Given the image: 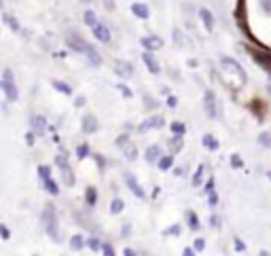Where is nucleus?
Listing matches in <instances>:
<instances>
[{"instance_id": "1", "label": "nucleus", "mask_w": 271, "mask_h": 256, "mask_svg": "<svg viewBox=\"0 0 271 256\" xmlns=\"http://www.w3.org/2000/svg\"><path fill=\"white\" fill-rule=\"evenodd\" d=\"M218 66H220V72H222V76H225V81L231 85V87H244L246 85V70L237 64L233 58H227V55H222L220 62H218Z\"/></svg>"}, {"instance_id": "2", "label": "nucleus", "mask_w": 271, "mask_h": 256, "mask_svg": "<svg viewBox=\"0 0 271 256\" xmlns=\"http://www.w3.org/2000/svg\"><path fill=\"white\" fill-rule=\"evenodd\" d=\"M66 45H68L72 51H76V53H83L85 58L91 62V66H100V64H102V58L98 55V51H95L89 43H85V41H83V38L78 36V34H72V32H70V34L66 36Z\"/></svg>"}, {"instance_id": "3", "label": "nucleus", "mask_w": 271, "mask_h": 256, "mask_svg": "<svg viewBox=\"0 0 271 256\" xmlns=\"http://www.w3.org/2000/svg\"><path fill=\"white\" fill-rule=\"evenodd\" d=\"M43 220H45V229H47V235H49L53 242H62V231H60V222H58V216H55V210L51 205L45 207V214H43Z\"/></svg>"}, {"instance_id": "4", "label": "nucleus", "mask_w": 271, "mask_h": 256, "mask_svg": "<svg viewBox=\"0 0 271 256\" xmlns=\"http://www.w3.org/2000/svg\"><path fill=\"white\" fill-rule=\"evenodd\" d=\"M0 87H2V91H4V95H6V100H9V102H17V100H19L17 85H15L13 72H11L9 68L2 72V81H0Z\"/></svg>"}, {"instance_id": "5", "label": "nucleus", "mask_w": 271, "mask_h": 256, "mask_svg": "<svg viewBox=\"0 0 271 256\" xmlns=\"http://www.w3.org/2000/svg\"><path fill=\"white\" fill-rule=\"evenodd\" d=\"M55 165H58V167H60V172H62V180H64V185H66V187H72V185H74V172L70 170L68 159L64 157V155H58V157H55Z\"/></svg>"}, {"instance_id": "6", "label": "nucleus", "mask_w": 271, "mask_h": 256, "mask_svg": "<svg viewBox=\"0 0 271 256\" xmlns=\"http://www.w3.org/2000/svg\"><path fill=\"white\" fill-rule=\"evenodd\" d=\"M203 108H205V115H208L212 121H216L218 119V104H216V95L214 91H205L203 93Z\"/></svg>"}, {"instance_id": "7", "label": "nucleus", "mask_w": 271, "mask_h": 256, "mask_svg": "<svg viewBox=\"0 0 271 256\" xmlns=\"http://www.w3.org/2000/svg\"><path fill=\"white\" fill-rule=\"evenodd\" d=\"M117 146L123 148V153H125V157L130 159V161H136V157H138V150H136V146L130 142V138H127V135H121V138H117Z\"/></svg>"}, {"instance_id": "8", "label": "nucleus", "mask_w": 271, "mask_h": 256, "mask_svg": "<svg viewBox=\"0 0 271 256\" xmlns=\"http://www.w3.org/2000/svg\"><path fill=\"white\" fill-rule=\"evenodd\" d=\"M250 55H252V60L257 62L263 70H267L269 74H271V53H269V51H254V49H252Z\"/></svg>"}, {"instance_id": "9", "label": "nucleus", "mask_w": 271, "mask_h": 256, "mask_svg": "<svg viewBox=\"0 0 271 256\" xmlns=\"http://www.w3.org/2000/svg\"><path fill=\"white\" fill-rule=\"evenodd\" d=\"M125 182H127V187H130V191H132V193H134L136 197H138V199H144V197H146L144 189H142V187L138 185V180H136L132 174H125Z\"/></svg>"}, {"instance_id": "10", "label": "nucleus", "mask_w": 271, "mask_h": 256, "mask_svg": "<svg viewBox=\"0 0 271 256\" xmlns=\"http://www.w3.org/2000/svg\"><path fill=\"white\" fill-rule=\"evenodd\" d=\"M30 125H32V131H34L36 135H43L47 131V121H45V117L41 115H34L30 119Z\"/></svg>"}, {"instance_id": "11", "label": "nucleus", "mask_w": 271, "mask_h": 256, "mask_svg": "<svg viewBox=\"0 0 271 256\" xmlns=\"http://www.w3.org/2000/svg\"><path fill=\"white\" fill-rule=\"evenodd\" d=\"M115 72L121 78H132L134 76V68H132L130 62H117L115 64Z\"/></svg>"}, {"instance_id": "12", "label": "nucleus", "mask_w": 271, "mask_h": 256, "mask_svg": "<svg viewBox=\"0 0 271 256\" xmlns=\"http://www.w3.org/2000/svg\"><path fill=\"white\" fill-rule=\"evenodd\" d=\"M161 125H163V119L161 117H148L144 123L138 125V131L140 133H146L148 129H153V127H161Z\"/></svg>"}, {"instance_id": "13", "label": "nucleus", "mask_w": 271, "mask_h": 256, "mask_svg": "<svg viewBox=\"0 0 271 256\" xmlns=\"http://www.w3.org/2000/svg\"><path fill=\"white\" fill-rule=\"evenodd\" d=\"M93 36L98 38L100 43H110V30L104 26V23H95V26H93Z\"/></svg>"}, {"instance_id": "14", "label": "nucleus", "mask_w": 271, "mask_h": 256, "mask_svg": "<svg viewBox=\"0 0 271 256\" xmlns=\"http://www.w3.org/2000/svg\"><path fill=\"white\" fill-rule=\"evenodd\" d=\"M81 125H83V131H85V133H95V131H98V127H100L98 119H95L93 115H85Z\"/></svg>"}, {"instance_id": "15", "label": "nucleus", "mask_w": 271, "mask_h": 256, "mask_svg": "<svg viewBox=\"0 0 271 256\" xmlns=\"http://www.w3.org/2000/svg\"><path fill=\"white\" fill-rule=\"evenodd\" d=\"M142 47H144L146 51H155V49H161L163 41L159 36H146V38H142Z\"/></svg>"}, {"instance_id": "16", "label": "nucleus", "mask_w": 271, "mask_h": 256, "mask_svg": "<svg viewBox=\"0 0 271 256\" xmlns=\"http://www.w3.org/2000/svg\"><path fill=\"white\" fill-rule=\"evenodd\" d=\"M132 13H134L138 19H148V15H150L148 6H146V4H140V2H134V4H132Z\"/></svg>"}, {"instance_id": "17", "label": "nucleus", "mask_w": 271, "mask_h": 256, "mask_svg": "<svg viewBox=\"0 0 271 256\" xmlns=\"http://www.w3.org/2000/svg\"><path fill=\"white\" fill-rule=\"evenodd\" d=\"M142 60H144L148 72H153V74H159V72H161V68H159V62L150 53H144V55H142Z\"/></svg>"}, {"instance_id": "18", "label": "nucleus", "mask_w": 271, "mask_h": 256, "mask_svg": "<svg viewBox=\"0 0 271 256\" xmlns=\"http://www.w3.org/2000/svg\"><path fill=\"white\" fill-rule=\"evenodd\" d=\"M199 17H202L205 30H208V32H214V17H212V13H210L208 9H202V11H199Z\"/></svg>"}, {"instance_id": "19", "label": "nucleus", "mask_w": 271, "mask_h": 256, "mask_svg": "<svg viewBox=\"0 0 271 256\" xmlns=\"http://www.w3.org/2000/svg\"><path fill=\"white\" fill-rule=\"evenodd\" d=\"M144 159H146V163H155V161H159V159H161V148H159V146H148Z\"/></svg>"}, {"instance_id": "20", "label": "nucleus", "mask_w": 271, "mask_h": 256, "mask_svg": "<svg viewBox=\"0 0 271 256\" xmlns=\"http://www.w3.org/2000/svg\"><path fill=\"white\" fill-rule=\"evenodd\" d=\"M202 144H203V146L208 148V150H218V140L214 138V135H210V133L203 135V138H202Z\"/></svg>"}, {"instance_id": "21", "label": "nucleus", "mask_w": 271, "mask_h": 256, "mask_svg": "<svg viewBox=\"0 0 271 256\" xmlns=\"http://www.w3.org/2000/svg\"><path fill=\"white\" fill-rule=\"evenodd\" d=\"M43 185H45V189H47V193H51V195H58V193H60V189H58V185L53 182L51 176H49V178H43Z\"/></svg>"}, {"instance_id": "22", "label": "nucleus", "mask_w": 271, "mask_h": 256, "mask_svg": "<svg viewBox=\"0 0 271 256\" xmlns=\"http://www.w3.org/2000/svg\"><path fill=\"white\" fill-rule=\"evenodd\" d=\"M174 43H176L178 47H191V41H189V38L182 36V32H180V30H174Z\"/></svg>"}, {"instance_id": "23", "label": "nucleus", "mask_w": 271, "mask_h": 256, "mask_svg": "<svg viewBox=\"0 0 271 256\" xmlns=\"http://www.w3.org/2000/svg\"><path fill=\"white\" fill-rule=\"evenodd\" d=\"M172 165H174V157H172V155H170V157H161V159H159V170L167 172V170H172Z\"/></svg>"}, {"instance_id": "24", "label": "nucleus", "mask_w": 271, "mask_h": 256, "mask_svg": "<svg viewBox=\"0 0 271 256\" xmlns=\"http://www.w3.org/2000/svg\"><path fill=\"white\" fill-rule=\"evenodd\" d=\"M53 87H55L58 91H62L64 95H70V93H72V87L66 85V83H62V81H53Z\"/></svg>"}, {"instance_id": "25", "label": "nucleus", "mask_w": 271, "mask_h": 256, "mask_svg": "<svg viewBox=\"0 0 271 256\" xmlns=\"http://www.w3.org/2000/svg\"><path fill=\"white\" fill-rule=\"evenodd\" d=\"M83 246H85V242H83L81 235H74L70 239V248H72V250H83Z\"/></svg>"}, {"instance_id": "26", "label": "nucleus", "mask_w": 271, "mask_h": 256, "mask_svg": "<svg viewBox=\"0 0 271 256\" xmlns=\"http://www.w3.org/2000/svg\"><path fill=\"white\" fill-rule=\"evenodd\" d=\"M187 220H189V227L197 231L199 229V220H197V214L195 212H187Z\"/></svg>"}, {"instance_id": "27", "label": "nucleus", "mask_w": 271, "mask_h": 256, "mask_svg": "<svg viewBox=\"0 0 271 256\" xmlns=\"http://www.w3.org/2000/svg\"><path fill=\"white\" fill-rule=\"evenodd\" d=\"M203 172H205V165H199V170L193 178V187H202V180H203Z\"/></svg>"}, {"instance_id": "28", "label": "nucleus", "mask_w": 271, "mask_h": 256, "mask_svg": "<svg viewBox=\"0 0 271 256\" xmlns=\"http://www.w3.org/2000/svg\"><path fill=\"white\" fill-rule=\"evenodd\" d=\"M110 212L113 214H119V212H123V199H113V203H110Z\"/></svg>"}, {"instance_id": "29", "label": "nucleus", "mask_w": 271, "mask_h": 256, "mask_svg": "<svg viewBox=\"0 0 271 256\" xmlns=\"http://www.w3.org/2000/svg\"><path fill=\"white\" fill-rule=\"evenodd\" d=\"M89 153H91V150H89V146H87V144H81V146L76 148V157H78V159L89 157Z\"/></svg>"}, {"instance_id": "30", "label": "nucleus", "mask_w": 271, "mask_h": 256, "mask_svg": "<svg viewBox=\"0 0 271 256\" xmlns=\"http://www.w3.org/2000/svg\"><path fill=\"white\" fill-rule=\"evenodd\" d=\"M83 21L87 23V26H95V13L93 11H85V15H83Z\"/></svg>"}, {"instance_id": "31", "label": "nucleus", "mask_w": 271, "mask_h": 256, "mask_svg": "<svg viewBox=\"0 0 271 256\" xmlns=\"http://www.w3.org/2000/svg\"><path fill=\"white\" fill-rule=\"evenodd\" d=\"M259 142H261V144H263V146H265V148H271V131H265V133H261Z\"/></svg>"}, {"instance_id": "32", "label": "nucleus", "mask_w": 271, "mask_h": 256, "mask_svg": "<svg viewBox=\"0 0 271 256\" xmlns=\"http://www.w3.org/2000/svg\"><path fill=\"white\" fill-rule=\"evenodd\" d=\"M170 129H172L174 133H176V135H185V131H187V127H185V125H182V123H172V125H170Z\"/></svg>"}, {"instance_id": "33", "label": "nucleus", "mask_w": 271, "mask_h": 256, "mask_svg": "<svg viewBox=\"0 0 271 256\" xmlns=\"http://www.w3.org/2000/svg\"><path fill=\"white\" fill-rule=\"evenodd\" d=\"M95 199H98V193H95V189H93V187H89V189H87V203L93 205V203H95Z\"/></svg>"}, {"instance_id": "34", "label": "nucleus", "mask_w": 271, "mask_h": 256, "mask_svg": "<svg viewBox=\"0 0 271 256\" xmlns=\"http://www.w3.org/2000/svg\"><path fill=\"white\" fill-rule=\"evenodd\" d=\"M242 165H244V161H242L240 155H231V167H235L237 170V167H242Z\"/></svg>"}, {"instance_id": "35", "label": "nucleus", "mask_w": 271, "mask_h": 256, "mask_svg": "<svg viewBox=\"0 0 271 256\" xmlns=\"http://www.w3.org/2000/svg\"><path fill=\"white\" fill-rule=\"evenodd\" d=\"M4 21H6V23H9V26H11V28H13L15 32H19V23H17V21H15V19L11 17V15H4Z\"/></svg>"}, {"instance_id": "36", "label": "nucleus", "mask_w": 271, "mask_h": 256, "mask_svg": "<svg viewBox=\"0 0 271 256\" xmlns=\"http://www.w3.org/2000/svg\"><path fill=\"white\" fill-rule=\"evenodd\" d=\"M87 244H89V248H91L93 252H102V244L98 242V239H89V242H87Z\"/></svg>"}, {"instance_id": "37", "label": "nucleus", "mask_w": 271, "mask_h": 256, "mask_svg": "<svg viewBox=\"0 0 271 256\" xmlns=\"http://www.w3.org/2000/svg\"><path fill=\"white\" fill-rule=\"evenodd\" d=\"M38 176H41V178H49V176H51V170H49L47 165H41V167H38Z\"/></svg>"}, {"instance_id": "38", "label": "nucleus", "mask_w": 271, "mask_h": 256, "mask_svg": "<svg viewBox=\"0 0 271 256\" xmlns=\"http://www.w3.org/2000/svg\"><path fill=\"white\" fill-rule=\"evenodd\" d=\"M165 235H180V225H172L170 229H165Z\"/></svg>"}, {"instance_id": "39", "label": "nucleus", "mask_w": 271, "mask_h": 256, "mask_svg": "<svg viewBox=\"0 0 271 256\" xmlns=\"http://www.w3.org/2000/svg\"><path fill=\"white\" fill-rule=\"evenodd\" d=\"M144 104H146V108H157L159 106V102L157 100H150V95H144Z\"/></svg>"}, {"instance_id": "40", "label": "nucleus", "mask_w": 271, "mask_h": 256, "mask_svg": "<svg viewBox=\"0 0 271 256\" xmlns=\"http://www.w3.org/2000/svg\"><path fill=\"white\" fill-rule=\"evenodd\" d=\"M208 203L214 207V205H216L218 203V195L216 193H214V191H210V193H208Z\"/></svg>"}, {"instance_id": "41", "label": "nucleus", "mask_w": 271, "mask_h": 256, "mask_svg": "<svg viewBox=\"0 0 271 256\" xmlns=\"http://www.w3.org/2000/svg\"><path fill=\"white\" fill-rule=\"evenodd\" d=\"M233 246H235V250L237 252H246V246H244V242H242V239H233Z\"/></svg>"}, {"instance_id": "42", "label": "nucleus", "mask_w": 271, "mask_h": 256, "mask_svg": "<svg viewBox=\"0 0 271 256\" xmlns=\"http://www.w3.org/2000/svg\"><path fill=\"white\" fill-rule=\"evenodd\" d=\"M180 138H182V135H176V138L172 140V146H174V150H176V153L182 148V140H180Z\"/></svg>"}, {"instance_id": "43", "label": "nucleus", "mask_w": 271, "mask_h": 256, "mask_svg": "<svg viewBox=\"0 0 271 256\" xmlns=\"http://www.w3.org/2000/svg\"><path fill=\"white\" fill-rule=\"evenodd\" d=\"M117 89H119V91H121V93L125 95V98H132V91H130V89H127V87H125L123 83H119V85H117Z\"/></svg>"}, {"instance_id": "44", "label": "nucleus", "mask_w": 271, "mask_h": 256, "mask_svg": "<svg viewBox=\"0 0 271 256\" xmlns=\"http://www.w3.org/2000/svg\"><path fill=\"white\" fill-rule=\"evenodd\" d=\"M203 248H205V242H203V239H202V237L195 239V250H197V252H203Z\"/></svg>"}, {"instance_id": "45", "label": "nucleus", "mask_w": 271, "mask_h": 256, "mask_svg": "<svg viewBox=\"0 0 271 256\" xmlns=\"http://www.w3.org/2000/svg\"><path fill=\"white\" fill-rule=\"evenodd\" d=\"M102 252H104L106 256H113L115 250H113V246H108V244H102Z\"/></svg>"}, {"instance_id": "46", "label": "nucleus", "mask_w": 271, "mask_h": 256, "mask_svg": "<svg viewBox=\"0 0 271 256\" xmlns=\"http://www.w3.org/2000/svg\"><path fill=\"white\" fill-rule=\"evenodd\" d=\"M0 233H2V239H9V237H11L9 227H6V225H0Z\"/></svg>"}, {"instance_id": "47", "label": "nucleus", "mask_w": 271, "mask_h": 256, "mask_svg": "<svg viewBox=\"0 0 271 256\" xmlns=\"http://www.w3.org/2000/svg\"><path fill=\"white\" fill-rule=\"evenodd\" d=\"M210 225H212L214 229H218V227H220V218H218V216H216V214H214V216H212V218H210Z\"/></svg>"}, {"instance_id": "48", "label": "nucleus", "mask_w": 271, "mask_h": 256, "mask_svg": "<svg viewBox=\"0 0 271 256\" xmlns=\"http://www.w3.org/2000/svg\"><path fill=\"white\" fill-rule=\"evenodd\" d=\"M261 6H263V11L271 13V0H261Z\"/></svg>"}, {"instance_id": "49", "label": "nucleus", "mask_w": 271, "mask_h": 256, "mask_svg": "<svg viewBox=\"0 0 271 256\" xmlns=\"http://www.w3.org/2000/svg\"><path fill=\"white\" fill-rule=\"evenodd\" d=\"M165 104H167V106H170V108H174V106H176V104H178V100L174 98V95H170V98H167V102H165Z\"/></svg>"}, {"instance_id": "50", "label": "nucleus", "mask_w": 271, "mask_h": 256, "mask_svg": "<svg viewBox=\"0 0 271 256\" xmlns=\"http://www.w3.org/2000/svg\"><path fill=\"white\" fill-rule=\"evenodd\" d=\"M197 250H193V248H185V250H182V256H193Z\"/></svg>"}, {"instance_id": "51", "label": "nucleus", "mask_w": 271, "mask_h": 256, "mask_svg": "<svg viewBox=\"0 0 271 256\" xmlns=\"http://www.w3.org/2000/svg\"><path fill=\"white\" fill-rule=\"evenodd\" d=\"M210 191H214V180H210L208 185H205V193H210Z\"/></svg>"}, {"instance_id": "52", "label": "nucleus", "mask_w": 271, "mask_h": 256, "mask_svg": "<svg viewBox=\"0 0 271 256\" xmlns=\"http://www.w3.org/2000/svg\"><path fill=\"white\" fill-rule=\"evenodd\" d=\"M134 254H138L134 248H127V250H125V256H134Z\"/></svg>"}, {"instance_id": "53", "label": "nucleus", "mask_w": 271, "mask_h": 256, "mask_svg": "<svg viewBox=\"0 0 271 256\" xmlns=\"http://www.w3.org/2000/svg\"><path fill=\"white\" fill-rule=\"evenodd\" d=\"M121 235H123V237L130 235V225H125V227H123V233H121Z\"/></svg>"}, {"instance_id": "54", "label": "nucleus", "mask_w": 271, "mask_h": 256, "mask_svg": "<svg viewBox=\"0 0 271 256\" xmlns=\"http://www.w3.org/2000/svg\"><path fill=\"white\" fill-rule=\"evenodd\" d=\"M104 4L108 6V9H113V6H115V2H113V0H104Z\"/></svg>"}, {"instance_id": "55", "label": "nucleus", "mask_w": 271, "mask_h": 256, "mask_svg": "<svg viewBox=\"0 0 271 256\" xmlns=\"http://www.w3.org/2000/svg\"><path fill=\"white\" fill-rule=\"evenodd\" d=\"M32 142H34V131L28 133V144H32Z\"/></svg>"}, {"instance_id": "56", "label": "nucleus", "mask_w": 271, "mask_h": 256, "mask_svg": "<svg viewBox=\"0 0 271 256\" xmlns=\"http://www.w3.org/2000/svg\"><path fill=\"white\" fill-rule=\"evenodd\" d=\"M267 178H269V180H271V172H269V174H267Z\"/></svg>"}, {"instance_id": "57", "label": "nucleus", "mask_w": 271, "mask_h": 256, "mask_svg": "<svg viewBox=\"0 0 271 256\" xmlns=\"http://www.w3.org/2000/svg\"><path fill=\"white\" fill-rule=\"evenodd\" d=\"M83 2H89V0H83Z\"/></svg>"}]
</instances>
